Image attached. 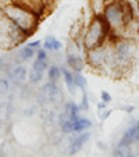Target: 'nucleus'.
Wrapping results in <instances>:
<instances>
[{
  "label": "nucleus",
  "instance_id": "nucleus-17",
  "mask_svg": "<svg viewBox=\"0 0 139 157\" xmlns=\"http://www.w3.org/2000/svg\"><path fill=\"white\" fill-rule=\"evenodd\" d=\"M107 0H92L91 2V7L95 13V15H102L104 11V7H106Z\"/></svg>",
  "mask_w": 139,
  "mask_h": 157
},
{
  "label": "nucleus",
  "instance_id": "nucleus-11",
  "mask_svg": "<svg viewBox=\"0 0 139 157\" xmlns=\"http://www.w3.org/2000/svg\"><path fill=\"white\" fill-rule=\"evenodd\" d=\"M67 64L72 71H82L83 70V60L78 54H67Z\"/></svg>",
  "mask_w": 139,
  "mask_h": 157
},
{
  "label": "nucleus",
  "instance_id": "nucleus-3",
  "mask_svg": "<svg viewBox=\"0 0 139 157\" xmlns=\"http://www.w3.org/2000/svg\"><path fill=\"white\" fill-rule=\"evenodd\" d=\"M110 38V28L103 15H95L91 24L82 33V43L85 50L98 48L106 43V39Z\"/></svg>",
  "mask_w": 139,
  "mask_h": 157
},
{
  "label": "nucleus",
  "instance_id": "nucleus-28",
  "mask_svg": "<svg viewBox=\"0 0 139 157\" xmlns=\"http://www.w3.org/2000/svg\"><path fill=\"white\" fill-rule=\"evenodd\" d=\"M4 65H6V63H4V59L2 57V59H0V72L4 70Z\"/></svg>",
  "mask_w": 139,
  "mask_h": 157
},
{
  "label": "nucleus",
  "instance_id": "nucleus-12",
  "mask_svg": "<svg viewBox=\"0 0 139 157\" xmlns=\"http://www.w3.org/2000/svg\"><path fill=\"white\" fill-rule=\"evenodd\" d=\"M33 54H35V52H33V49L31 48V46H25V48H22L20 52L17 53V56H15V63H22V61H28V60H31L33 57Z\"/></svg>",
  "mask_w": 139,
  "mask_h": 157
},
{
  "label": "nucleus",
  "instance_id": "nucleus-8",
  "mask_svg": "<svg viewBox=\"0 0 139 157\" xmlns=\"http://www.w3.org/2000/svg\"><path fill=\"white\" fill-rule=\"evenodd\" d=\"M89 135L88 132H83V133H81L79 136H77L75 139H72L71 142H70V147H68V153L70 154H75V153H78V151L82 149V146H83V143L86 142V140L89 139Z\"/></svg>",
  "mask_w": 139,
  "mask_h": 157
},
{
  "label": "nucleus",
  "instance_id": "nucleus-7",
  "mask_svg": "<svg viewBox=\"0 0 139 157\" xmlns=\"http://www.w3.org/2000/svg\"><path fill=\"white\" fill-rule=\"evenodd\" d=\"M120 142L125 143V145H132L135 142H139V121L133 122L127 131H125L124 136L121 138Z\"/></svg>",
  "mask_w": 139,
  "mask_h": 157
},
{
  "label": "nucleus",
  "instance_id": "nucleus-24",
  "mask_svg": "<svg viewBox=\"0 0 139 157\" xmlns=\"http://www.w3.org/2000/svg\"><path fill=\"white\" fill-rule=\"evenodd\" d=\"M46 57H48V54H46V50H38L36 52V59L39 60H46Z\"/></svg>",
  "mask_w": 139,
  "mask_h": 157
},
{
  "label": "nucleus",
  "instance_id": "nucleus-20",
  "mask_svg": "<svg viewBox=\"0 0 139 157\" xmlns=\"http://www.w3.org/2000/svg\"><path fill=\"white\" fill-rule=\"evenodd\" d=\"M48 74H49V81L56 82V81L59 79V77H60V68L57 67V65H52L50 68H49Z\"/></svg>",
  "mask_w": 139,
  "mask_h": 157
},
{
  "label": "nucleus",
  "instance_id": "nucleus-29",
  "mask_svg": "<svg viewBox=\"0 0 139 157\" xmlns=\"http://www.w3.org/2000/svg\"><path fill=\"white\" fill-rule=\"evenodd\" d=\"M110 113H111V111H110V110H107L106 113H103V114H102V120H106L107 117L110 116Z\"/></svg>",
  "mask_w": 139,
  "mask_h": 157
},
{
  "label": "nucleus",
  "instance_id": "nucleus-32",
  "mask_svg": "<svg viewBox=\"0 0 139 157\" xmlns=\"http://www.w3.org/2000/svg\"><path fill=\"white\" fill-rule=\"evenodd\" d=\"M0 128H2V121H0Z\"/></svg>",
  "mask_w": 139,
  "mask_h": 157
},
{
  "label": "nucleus",
  "instance_id": "nucleus-25",
  "mask_svg": "<svg viewBox=\"0 0 139 157\" xmlns=\"http://www.w3.org/2000/svg\"><path fill=\"white\" fill-rule=\"evenodd\" d=\"M102 100H103L104 103H110V101H111V96H110V93L102 92Z\"/></svg>",
  "mask_w": 139,
  "mask_h": 157
},
{
  "label": "nucleus",
  "instance_id": "nucleus-16",
  "mask_svg": "<svg viewBox=\"0 0 139 157\" xmlns=\"http://www.w3.org/2000/svg\"><path fill=\"white\" fill-rule=\"evenodd\" d=\"M115 156H132V149L131 145H125V143L120 142L117 145V147L114 149Z\"/></svg>",
  "mask_w": 139,
  "mask_h": 157
},
{
  "label": "nucleus",
  "instance_id": "nucleus-31",
  "mask_svg": "<svg viewBox=\"0 0 139 157\" xmlns=\"http://www.w3.org/2000/svg\"><path fill=\"white\" fill-rule=\"evenodd\" d=\"M133 110V107H125V111H128V113H131Z\"/></svg>",
  "mask_w": 139,
  "mask_h": 157
},
{
  "label": "nucleus",
  "instance_id": "nucleus-2",
  "mask_svg": "<svg viewBox=\"0 0 139 157\" xmlns=\"http://www.w3.org/2000/svg\"><path fill=\"white\" fill-rule=\"evenodd\" d=\"M127 0H107L106 7L103 11V18L106 20L110 28L111 38L118 39L124 38L125 32V21H124V6Z\"/></svg>",
  "mask_w": 139,
  "mask_h": 157
},
{
  "label": "nucleus",
  "instance_id": "nucleus-4",
  "mask_svg": "<svg viewBox=\"0 0 139 157\" xmlns=\"http://www.w3.org/2000/svg\"><path fill=\"white\" fill-rule=\"evenodd\" d=\"M113 46H114V53H115V57H117L118 67L121 70L122 75H124V72L128 70V67L132 64L133 59H135V54L138 52L136 43L132 39L118 38L113 42Z\"/></svg>",
  "mask_w": 139,
  "mask_h": 157
},
{
  "label": "nucleus",
  "instance_id": "nucleus-22",
  "mask_svg": "<svg viewBox=\"0 0 139 157\" xmlns=\"http://www.w3.org/2000/svg\"><path fill=\"white\" fill-rule=\"evenodd\" d=\"M28 79L31 81V83H38L42 79V72L36 71V70H31L29 74H28Z\"/></svg>",
  "mask_w": 139,
  "mask_h": 157
},
{
  "label": "nucleus",
  "instance_id": "nucleus-9",
  "mask_svg": "<svg viewBox=\"0 0 139 157\" xmlns=\"http://www.w3.org/2000/svg\"><path fill=\"white\" fill-rule=\"evenodd\" d=\"M10 78H11L14 85H21V83H24L25 79H27V70H25V67L17 65L14 70H11Z\"/></svg>",
  "mask_w": 139,
  "mask_h": 157
},
{
  "label": "nucleus",
  "instance_id": "nucleus-1",
  "mask_svg": "<svg viewBox=\"0 0 139 157\" xmlns=\"http://www.w3.org/2000/svg\"><path fill=\"white\" fill-rule=\"evenodd\" d=\"M3 14L14 25H17L25 35L32 33V31L36 28L39 21V14L18 3H7L3 7Z\"/></svg>",
  "mask_w": 139,
  "mask_h": 157
},
{
  "label": "nucleus",
  "instance_id": "nucleus-27",
  "mask_svg": "<svg viewBox=\"0 0 139 157\" xmlns=\"http://www.w3.org/2000/svg\"><path fill=\"white\" fill-rule=\"evenodd\" d=\"M28 46H31L32 49H36V48H39V46H41V42H39V40H35V42H32V43H29Z\"/></svg>",
  "mask_w": 139,
  "mask_h": 157
},
{
  "label": "nucleus",
  "instance_id": "nucleus-15",
  "mask_svg": "<svg viewBox=\"0 0 139 157\" xmlns=\"http://www.w3.org/2000/svg\"><path fill=\"white\" fill-rule=\"evenodd\" d=\"M44 49H48V50H60L61 49V42L57 40L56 38L53 36H46V40H44Z\"/></svg>",
  "mask_w": 139,
  "mask_h": 157
},
{
  "label": "nucleus",
  "instance_id": "nucleus-21",
  "mask_svg": "<svg viewBox=\"0 0 139 157\" xmlns=\"http://www.w3.org/2000/svg\"><path fill=\"white\" fill-rule=\"evenodd\" d=\"M10 90V81L6 78H0V96L7 95Z\"/></svg>",
  "mask_w": 139,
  "mask_h": 157
},
{
  "label": "nucleus",
  "instance_id": "nucleus-10",
  "mask_svg": "<svg viewBox=\"0 0 139 157\" xmlns=\"http://www.w3.org/2000/svg\"><path fill=\"white\" fill-rule=\"evenodd\" d=\"M92 127V122L89 121L88 118H81L79 116L75 117V118H71V129L72 132H82V131H86Z\"/></svg>",
  "mask_w": 139,
  "mask_h": 157
},
{
  "label": "nucleus",
  "instance_id": "nucleus-30",
  "mask_svg": "<svg viewBox=\"0 0 139 157\" xmlns=\"http://www.w3.org/2000/svg\"><path fill=\"white\" fill-rule=\"evenodd\" d=\"M42 2H43V4H44V6L48 7V6H49V4H50V3H52V2H53V0H42Z\"/></svg>",
  "mask_w": 139,
  "mask_h": 157
},
{
  "label": "nucleus",
  "instance_id": "nucleus-5",
  "mask_svg": "<svg viewBox=\"0 0 139 157\" xmlns=\"http://www.w3.org/2000/svg\"><path fill=\"white\" fill-rule=\"evenodd\" d=\"M86 63L91 65L93 70L100 72L104 64V46H98V48L86 50Z\"/></svg>",
  "mask_w": 139,
  "mask_h": 157
},
{
  "label": "nucleus",
  "instance_id": "nucleus-6",
  "mask_svg": "<svg viewBox=\"0 0 139 157\" xmlns=\"http://www.w3.org/2000/svg\"><path fill=\"white\" fill-rule=\"evenodd\" d=\"M41 90L44 93V96L49 99L50 103H59L60 99H63L61 90H60V88L56 85V82H53V81H48V82L42 86Z\"/></svg>",
  "mask_w": 139,
  "mask_h": 157
},
{
  "label": "nucleus",
  "instance_id": "nucleus-18",
  "mask_svg": "<svg viewBox=\"0 0 139 157\" xmlns=\"http://www.w3.org/2000/svg\"><path fill=\"white\" fill-rule=\"evenodd\" d=\"M72 78H74V82L78 88L83 89L86 86V79H85V77L81 74V71H72Z\"/></svg>",
  "mask_w": 139,
  "mask_h": 157
},
{
  "label": "nucleus",
  "instance_id": "nucleus-19",
  "mask_svg": "<svg viewBox=\"0 0 139 157\" xmlns=\"http://www.w3.org/2000/svg\"><path fill=\"white\" fill-rule=\"evenodd\" d=\"M32 68L43 74L44 70H48V63H46V60H39V59H36L35 63H33V65H32Z\"/></svg>",
  "mask_w": 139,
  "mask_h": 157
},
{
  "label": "nucleus",
  "instance_id": "nucleus-14",
  "mask_svg": "<svg viewBox=\"0 0 139 157\" xmlns=\"http://www.w3.org/2000/svg\"><path fill=\"white\" fill-rule=\"evenodd\" d=\"M79 110L81 109L74 103V101H68V103H65V106H64V113L67 114L70 118H75V117L79 116Z\"/></svg>",
  "mask_w": 139,
  "mask_h": 157
},
{
  "label": "nucleus",
  "instance_id": "nucleus-26",
  "mask_svg": "<svg viewBox=\"0 0 139 157\" xmlns=\"http://www.w3.org/2000/svg\"><path fill=\"white\" fill-rule=\"evenodd\" d=\"M36 113V110H35V107H29V109H27L24 111V116H28V117H31V116H33V114Z\"/></svg>",
  "mask_w": 139,
  "mask_h": 157
},
{
  "label": "nucleus",
  "instance_id": "nucleus-33",
  "mask_svg": "<svg viewBox=\"0 0 139 157\" xmlns=\"http://www.w3.org/2000/svg\"><path fill=\"white\" fill-rule=\"evenodd\" d=\"M138 25H139V21H138Z\"/></svg>",
  "mask_w": 139,
  "mask_h": 157
},
{
  "label": "nucleus",
  "instance_id": "nucleus-13",
  "mask_svg": "<svg viewBox=\"0 0 139 157\" xmlns=\"http://www.w3.org/2000/svg\"><path fill=\"white\" fill-rule=\"evenodd\" d=\"M61 72H63V75H64V81H65V85H67L68 90H70L72 95H75V92H77V88H78V86L75 85V82H74V78H72V72H70L68 70H65V68H61Z\"/></svg>",
  "mask_w": 139,
  "mask_h": 157
},
{
  "label": "nucleus",
  "instance_id": "nucleus-23",
  "mask_svg": "<svg viewBox=\"0 0 139 157\" xmlns=\"http://www.w3.org/2000/svg\"><path fill=\"white\" fill-rule=\"evenodd\" d=\"M81 110H83V111H86V110L89 109V101H88V98H86V95L82 96V101H81Z\"/></svg>",
  "mask_w": 139,
  "mask_h": 157
}]
</instances>
